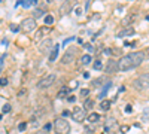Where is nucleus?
Listing matches in <instances>:
<instances>
[{
    "label": "nucleus",
    "mask_w": 149,
    "mask_h": 134,
    "mask_svg": "<svg viewBox=\"0 0 149 134\" xmlns=\"http://www.w3.org/2000/svg\"><path fill=\"white\" fill-rule=\"evenodd\" d=\"M73 40H74V37H69V39H66V40H64V42H63V45H64V46H66V45H67V43H70V42H73Z\"/></svg>",
    "instance_id": "35"
},
{
    "label": "nucleus",
    "mask_w": 149,
    "mask_h": 134,
    "mask_svg": "<svg viewBox=\"0 0 149 134\" xmlns=\"http://www.w3.org/2000/svg\"><path fill=\"white\" fill-rule=\"evenodd\" d=\"M5 60H6V55L3 54V55H2V61H0V67H2V69H3V66H5Z\"/></svg>",
    "instance_id": "33"
},
{
    "label": "nucleus",
    "mask_w": 149,
    "mask_h": 134,
    "mask_svg": "<svg viewBox=\"0 0 149 134\" xmlns=\"http://www.w3.org/2000/svg\"><path fill=\"white\" fill-rule=\"evenodd\" d=\"M8 85V79L6 78H2V87H6Z\"/></svg>",
    "instance_id": "37"
},
{
    "label": "nucleus",
    "mask_w": 149,
    "mask_h": 134,
    "mask_svg": "<svg viewBox=\"0 0 149 134\" xmlns=\"http://www.w3.org/2000/svg\"><path fill=\"white\" fill-rule=\"evenodd\" d=\"M110 127H116V121H115L113 118H109V119L106 121V124H104V130H106V131H109V130H110Z\"/></svg>",
    "instance_id": "15"
},
{
    "label": "nucleus",
    "mask_w": 149,
    "mask_h": 134,
    "mask_svg": "<svg viewBox=\"0 0 149 134\" xmlns=\"http://www.w3.org/2000/svg\"><path fill=\"white\" fill-rule=\"evenodd\" d=\"M104 82H106V78H97V79L93 81V87L97 88V87H100V85H103ZM106 83H107V82H106ZM103 87H104V85H103Z\"/></svg>",
    "instance_id": "16"
},
{
    "label": "nucleus",
    "mask_w": 149,
    "mask_h": 134,
    "mask_svg": "<svg viewBox=\"0 0 149 134\" xmlns=\"http://www.w3.org/2000/svg\"><path fill=\"white\" fill-rule=\"evenodd\" d=\"M148 55H149V51H148Z\"/></svg>",
    "instance_id": "42"
},
{
    "label": "nucleus",
    "mask_w": 149,
    "mask_h": 134,
    "mask_svg": "<svg viewBox=\"0 0 149 134\" xmlns=\"http://www.w3.org/2000/svg\"><path fill=\"white\" fill-rule=\"evenodd\" d=\"M145 60V52L142 51H137V52H130L127 55H124L118 64H119V72H127V70H131L134 67H137L143 63Z\"/></svg>",
    "instance_id": "1"
},
{
    "label": "nucleus",
    "mask_w": 149,
    "mask_h": 134,
    "mask_svg": "<svg viewBox=\"0 0 149 134\" xmlns=\"http://www.w3.org/2000/svg\"><path fill=\"white\" fill-rule=\"evenodd\" d=\"M146 19H148V21H149V15H148V17H146Z\"/></svg>",
    "instance_id": "41"
},
{
    "label": "nucleus",
    "mask_w": 149,
    "mask_h": 134,
    "mask_svg": "<svg viewBox=\"0 0 149 134\" xmlns=\"http://www.w3.org/2000/svg\"><path fill=\"white\" fill-rule=\"evenodd\" d=\"M36 3H37V0H24L22 6H24V8H30V6H33V5H36Z\"/></svg>",
    "instance_id": "22"
},
{
    "label": "nucleus",
    "mask_w": 149,
    "mask_h": 134,
    "mask_svg": "<svg viewBox=\"0 0 149 134\" xmlns=\"http://www.w3.org/2000/svg\"><path fill=\"white\" fill-rule=\"evenodd\" d=\"M93 61V58H91V54H85V55H82L81 57V66H86V64H90Z\"/></svg>",
    "instance_id": "12"
},
{
    "label": "nucleus",
    "mask_w": 149,
    "mask_h": 134,
    "mask_svg": "<svg viewBox=\"0 0 149 134\" xmlns=\"http://www.w3.org/2000/svg\"><path fill=\"white\" fill-rule=\"evenodd\" d=\"M110 101L109 100H103V101H100V109H102V110H104V112H107L109 110V109H110Z\"/></svg>",
    "instance_id": "18"
},
{
    "label": "nucleus",
    "mask_w": 149,
    "mask_h": 134,
    "mask_svg": "<svg viewBox=\"0 0 149 134\" xmlns=\"http://www.w3.org/2000/svg\"><path fill=\"white\" fill-rule=\"evenodd\" d=\"M45 14L43 10H40V9H36L34 12H33V18H39V17H42Z\"/></svg>",
    "instance_id": "24"
},
{
    "label": "nucleus",
    "mask_w": 149,
    "mask_h": 134,
    "mask_svg": "<svg viewBox=\"0 0 149 134\" xmlns=\"http://www.w3.org/2000/svg\"><path fill=\"white\" fill-rule=\"evenodd\" d=\"M26 128H27V122H21V124L18 125V130H19V131H26Z\"/></svg>",
    "instance_id": "28"
},
{
    "label": "nucleus",
    "mask_w": 149,
    "mask_h": 134,
    "mask_svg": "<svg viewBox=\"0 0 149 134\" xmlns=\"http://www.w3.org/2000/svg\"><path fill=\"white\" fill-rule=\"evenodd\" d=\"M19 27H21V31L24 33H30L36 28V19L31 17V18H26V19H22L21 24H19Z\"/></svg>",
    "instance_id": "6"
},
{
    "label": "nucleus",
    "mask_w": 149,
    "mask_h": 134,
    "mask_svg": "<svg viewBox=\"0 0 149 134\" xmlns=\"http://www.w3.org/2000/svg\"><path fill=\"white\" fill-rule=\"evenodd\" d=\"M52 40L51 39H43L40 43H39V52L42 55H46L49 52H52Z\"/></svg>",
    "instance_id": "7"
},
{
    "label": "nucleus",
    "mask_w": 149,
    "mask_h": 134,
    "mask_svg": "<svg viewBox=\"0 0 149 134\" xmlns=\"http://www.w3.org/2000/svg\"><path fill=\"white\" fill-rule=\"evenodd\" d=\"M67 100H69L70 103H74V100H76V99H74V97H73V95H70V97H69V99H67Z\"/></svg>",
    "instance_id": "38"
},
{
    "label": "nucleus",
    "mask_w": 149,
    "mask_h": 134,
    "mask_svg": "<svg viewBox=\"0 0 149 134\" xmlns=\"http://www.w3.org/2000/svg\"><path fill=\"white\" fill-rule=\"evenodd\" d=\"M93 107H94V101L91 99H86L85 103H84V109L85 110H90V109H93Z\"/></svg>",
    "instance_id": "19"
},
{
    "label": "nucleus",
    "mask_w": 149,
    "mask_h": 134,
    "mask_svg": "<svg viewBox=\"0 0 149 134\" xmlns=\"http://www.w3.org/2000/svg\"><path fill=\"white\" fill-rule=\"evenodd\" d=\"M109 88H110V82L104 83V87H103V91L100 92V95H98V99H100V101H103V100H104V97H106V92L109 91Z\"/></svg>",
    "instance_id": "14"
},
{
    "label": "nucleus",
    "mask_w": 149,
    "mask_h": 134,
    "mask_svg": "<svg viewBox=\"0 0 149 134\" xmlns=\"http://www.w3.org/2000/svg\"><path fill=\"white\" fill-rule=\"evenodd\" d=\"M131 34H134V28L131 26L122 27V30L118 31V37H127V36H131Z\"/></svg>",
    "instance_id": "11"
},
{
    "label": "nucleus",
    "mask_w": 149,
    "mask_h": 134,
    "mask_svg": "<svg viewBox=\"0 0 149 134\" xmlns=\"http://www.w3.org/2000/svg\"><path fill=\"white\" fill-rule=\"evenodd\" d=\"M70 92V88H67V87H63L60 91H58V94H57V97L58 99H66V95Z\"/></svg>",
    "instance_id": "13"
},
{
    "label": "nucleus",
    "mask_w": 149,
    "mask_h": 134,
    "mask_svg": "<svg viewBox=\"0 0 149 134\" xmlns=\"http://www.w3.org/2000/svg\"><path fill=\"white\" fill-rule=\"evenodd\" d=\"M86 116V110L84 107H74L72 110V119L76 121V122H82Z\"/></svg>",
    "instance_id": "8"
},
{
    "label": "nucleus",
    "mask_w": 149,
    "mask_h": 134,
    "mask_svg": "<svg viewBox=\"0 0 149 134\" xmlns=\"http://www.w3.org/2000/svg\"><path fill=\"white\" fill-rule=\"evenodd\" d=\"M84 46H85V49H86V51H88V54H91V52H94V46H93L91 43H85Z\"/></svg>",
    "instance_id": "25"
},
{
    "label": "nucleus",
    "mask_w": 149,
    "mask_h": 134,
    "mask_svg": "<svg viewBox=\"0 0 149 134\" xmlns=\"http://www.w3.org/2000/svg\"><path fill=\"white\" fill-rule=\"evenodd\" d=\"M26 95H27V90H21L18 92V97H21V99H22V97H26Z\"/></svg>",
    "instance_id": "30"
},
{
    "label": "nucleus",
    "mask_w": 149,
    "mask_h": 134,
    "mask_svg": "<svg viewBox=\"0 0 149 134\" xmlns=\"http://www.w3.org/2000/svg\"><path fill=\"white\" fill-rule=\"evenodd\" d=\"M61 115H63V118H64V119H67V116H69V115L72 116V112H69V110H63V113H61Z\"/></svg>",
    "instance_id": "32"
},
{
    "label": "nucleus",
    "mask_w": 149,
    "mask_h": 134,
    "mask_svg": "<svg viewBox=\"0 0 149 134\" xmlns=\"http://www.w3.org/2000/svg\"><path fill=\"white\" fill-rule=\"evenodd\" d=\"M2 112H3V113H9V112H10V104H9V103L3 104V107H2Z\"/></svg>",
    "instance_id": "26"
},
{
    "label": "nucleus",
    "mask_w": 149,
    "mask_h": 134,
    "mask_svg": "<svg viewBox=\"0 0 149 134\" xmlns=\"http://www.w3.org/2000/svg\"><path fill=\"white\" fill-rule=\"evenodd\" d=\"M42 134H45V133H42Z\"/></svg>",
    "instance_id": "43"
},
{
    "label": "nucleus",
    "mask_w": 149,
    "mask_h": 134,
    "mask_svg": "<svg viewBox=\"0 0 149 134\" xmlns=\"http://www.w3.org/2000/svg\"><path fill=\"white\" fill-rule=\"evenodd\" d=\"M76 54H78V48H74V46L69 48V49H66L63 58H61V63L63 64H72L74 61V58H76Z\"/></svg>",
    "instance_id": "5"
},
{
    "label": "nucleus",
    "mask_w": 149,
    "mask_h": 134,
    "mask_svg": "<svg viewBox=\"0 0 149 134\" xmlns=\"http://www.w3.org/2000/svg\"><path fill=\"white\" fill-rule=\"evenodd\" d=\"M90 95V90H81V97H86Z\"/></svg>",
    "instance_id": "29"
},
{
    "label": "nucleus",
    "mask_w": 149,
    "mask_h": 134,
    "mask_svg": "<svg viewBox=\"0 0 149 134\" xmlns=\"http://www.w3.org/2000/svg\"><path fill=\"white\" fill-rule=\"evenodd\" d=\"M104 72L106 73H116V72H119V64H118V61H115V60H109L107 61V64H106V67H104Z\"/></svg>",
    "instance_id": "10"
},
{
    "label": "nucleus",
    "mask_w": 149,
    "mask_h": 134,
    "mask_svg": "<svg viewBox=\"0 0 149 134\" xmlns=\"http://www.w3.org/2000/svg\"><path fill=\"white\" fill-rule=\"evenodd\" d=\"M73 6H74V2H63V3L60 5V9H58L60 15H67V14H70L72 9H73Z\"/></svg>",
    "instance_id": "9"
},
{
    "label": "nucleus",
    "mask_w": 149,
    "mask_h": 134,
    "mask_svg": "<svg viewBox=\"0 0 149 134\" xmlns=\"http://www.w3.org/2000/svg\"><path fill=\"white\" fill-rule=\"evenodd\" d=\"M2 45H3V46H8V40H6V39H2Z\"/></svg>",
    "instance_id": "39"
},
{
    "label": "nucleus",
    "mask_w": 149,
    "mask_h": 134,
    "mask_svg": "<svg viewBox=\"0 0 149 134\" xmlns=\"http://www.w3.org/2000/svg\"><path fill=\"white\" fill-rule=\"evenodd\" d=\"M119 130H121V133H122V134H125V133L130 130V127H128V125H124V127H121Z\"/></svg>",
    "instance_id": "31"
},
{
    "label": "nucleus",
    "mask_w": 149,
    "mask_h": 134,
    "mask_svg": "<svg viewBox=\"0 0 149 134\" xmlns=\"http://www.w3.org/2000/svg\"><path fill=\"white\" fill-rule=\"evenodd\" d=\"M93 67H94L95 70H100V69L103 67V64H102V61H98V60H97V61H94V64H93Z\"/></svg>",
    "instance_id": "27"
},
{
    "label": "nucleus",
    "mask_w": 149,
    "mask_h": 134,
    "mask_svg": "<svg viewBox=\"0 0 149 134\" xmlns=\"http://www.w3.org/2000/svg\"><path fill=\"white\" fill-rule=\"evenodd\" d=\"M58 55V45L54 46V51L51 52V55H49V61H55V58Z\"/></svg>",
    "instance_id": "20"
},
{
    "label": "nucleus",
    "mask_w": 149,
    "mask_h": 134,
    "mask_svg": "<svg viewBox=\"0 0 149 134\" xmlns=\"http://www.w3.org/2000/svg\"><path fill=\"white\" fill-rule=\"evenodd\" d=\"M9 28H10V31H12V33H18V31L21 30V27H19V26H17V24H10Z\"/></svg>",
    "instance_id": "23"
},
{
    "label": "nucleus",
    "mask_w": 149,
    "mask_h": 134,
    "mask_svg": "<svg viewBox=\"0 0 149 134\" xmlns=\"http://www.w3.org/2000/svg\"><path fill=\"white\" fill-rule=\"evenodd\" d=\"M43 22L46 24V26H51V24H54V17L52 15H45Z\"/></svg>",
    "instance_id": "21"
},
{
    "label": "nucleus",
    "mask_w": 149,
    "mask_h": 134,
    "mask_svg": "<svg viewBox=\"0 0 149 134\" xmlns=\"http://www.w3.org/2000/svg\"><path fill=\"white\" fill-rule=\"evenodd\" d=\"M84 78H85V79H88V78H90V73H88V72H85V73H84Z\"/></svg>",
    "instance_id": "40"
},
{
    "label": "nucleus",
    "mask_w": 149,
    "mask_h": 134,
    "mask_svg": "<svg viewBox=\"0 0 149 134\" xmlns=\"http://www.w3.org/2000/svg\"><path fill=\"white\" fill-rule=\"evenodd\" d=\"M55 79H57V75H55V73H48V75L42 76V79H39V82H37V88L46 90V88L51 87V85H54Z\"/></svg>",
    "instance_id": "4"
},
{
    "label": "nucleus",
    "mask_w": 149,
    "mask_h": 134,
    "mask_svg": "<svg viewBox=\"0 0 149 134\" xmlns=\"http://www.w3.org/2000/svg\"><path fill=\"white\" fill-rule=\"evenodd\" d=\"M88 121H90L91 124H95V122L100 121V115H98V113H90L88 115Z\"/></svg>",
    "instance_id": "17"
},
{
    "label": "nucleus",
    "mask_w": 149,
    "mask_h": 134,
    "mask_svg": "<svg viewBox=\"0 0 149 134\" xmlns=\"http://www.w3.org/2000/svg\"><path fill=\"white\" fill-rule=\"evenodd\" d=\"M51 128H52V125H51V124H46V125L43 127V130H45V131H51Z\"/></svg>",
    "instance_id": "36"
},
{
    "label": "nucleus",
    "mask_w": 149,
    "mask_h": 134,
    "mask_svg": "<svg viewBox=\"0 0 149 134\" xmlns=\"http://www.w3.org/2000/svg\"><path fill=\"white\" fill-rule=\"evenodd\" d=\"M54 130L57 134H70V124L64 118H57L54 122Z\"/></svg>",
    "instance_id": "2"
},
{
    "label": "nucleus",
    "mask_w": 149,
    "mask_h": 134,
    "mask_svg": "<svg viewBox=\"0 0 149 134\" xmlns=\"http://www.w3.org/2000/svg\"><path fill=\"white\" fill-rule=\"evenodd\" d=\"M134 88H136V90H139V91L149 90V72L142 73V75L134 81Z\"/></svg>",
    "instance_id": "3"
},
{
    "label": "nucleus",
    "mask_w": 149,
    "mask_h": 134,
    "mask_svg": "<svg viewBox=\"0 0 149 134\" xmlns=\"http://www.w3.org/2000/svg\"><path fill=\"white\" fill-rule=\"evenodd\" d=\"M125 112H127V113H131V112H133V107H131L130 104H127V106H125Z\"/></svg>",
    "instance_id": "34"
}]
</instances>
